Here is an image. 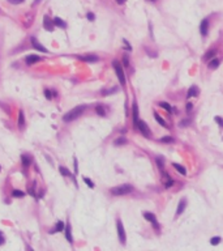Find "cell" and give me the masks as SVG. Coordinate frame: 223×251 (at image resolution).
I'll return each mask as SVG.
<instances>
[{
  "label": "cell",
  "mask_w": 223,
  "mask_h": 251,
  "mask_svg": "<svg viewBox=\"0 0 223 251\" xmlns=\"http://www.w3.org/2000/svg\"><path fill=\"white\" fill-rule=\"evenodd\" d=\"M85 109H86V105H78V106L73 107V109L69 110V111L64 115L63 120L64 122H72V120L77 119L80 115H82V112L85 111Z\"/></svg>",
  "instance_id": "cell-1"
},
{
  "label": "cell",
  "mask_w": 223,
  "mask_h": 251,
  "mask_svg": "<svg viewBox=\"0 0 223 251\" xmlns=\"http://www.w3.org/2000/svg\"><path fill=\"white\" fill-rule=\"evenodd\" d=\"M132 190H133V187L131 184H120L111 188V193L115 196H120V195H127V193L132 192Z\"/></svg>",
  "instance_id": "cell-2"
},
{
  "label": "cell",
  "mask_w": 223,
  "mask_h": 251,
  "mask_svg": "<svg viewBox=\"0 0 223 251\" xmlns=\"http://www.w3.org/2000/svg\"><path fill=\"white\" fill-rule=\"evenodd\" d=\"M112 65H114V69L116 72V76H118L119 81H120L121 85H125V76H124V72H123V67L120 65V63L118 60H114L112 62Z\"/></svg>",
  "instance_id": "cell-3"
},
{
  "label": "cell",
  "mask_w": 223,
  "mask_h": 251,
  "mask_svg": "<svg viewBox=\"0 0 223 251\" xmlns=\"http://www.w3.org/2000/svg\"><path fill=\"white\" fill-rule=\"evenodd\" d=\"M116 227H118L119 241L121 242V245H125L127 235H125V230H124V226H123V222H121V220H118V221H116Z\"/></svg>",
  "instance_id": "cell-4"
},
{
  "label": "cell",
  "mask_w": 223,
  "mask_h": 251,
  "mask_svg": "<svg viewBox=\"0 0 223 251\" xmlns=\"http://www.w3.org/2000/svg\"><path fill=\"white\" fill-rule=\"evenodd\" d=\"M136 127L138 128L140 132H141L144 136H146V137H149V136H150V130H149L147 124L144 122V120H138V122H137V124H136Z\"/></svg>",
  "instance_id": "cell-5"
},
{
  "label": "cell",
  "mask_w": 223,
  "mask_h": 251,
  "mask_svg": "<svg viewBox=\"0 0 223 251\" xmlns=\"http://www.w3.org/2000/svg\"><path fill=\"white\" fill-rule=\"evenodd\" d=\"M30 41H32V46L34 47L35 50H38V51H41V52H45V54H48V50L46 49L45 46H42V44L38 42V39L35 38V37H32V38H30Z\"/></svg>",
  "instance_id": "cell-6"
},
{
  "label": "cell",
  "mask_w": 223,
  "mask_h": 251,
  "mask_svg": "<svg viewBox=\"0 0 223 251\" xmlns=\"http://www.w3.org/2000/svg\"><path fill=\"white\" fill-rule=\"evenodd\" d=\"M43 28L48 31H52L54 28H55V24H54V20H51L48 16H45L43 17Z\"/></svg>",
  "instance_id": "cell-7"
},
{
  "label": "cell",
  "mask_w": 223,
  "mask_h": 251,
  "mask_svg": "<svg viewBox=\"0 0 223 251\" xmlns=\"http://www.w3.org/2000/svg\"><path fill=\"white\" fill-rule=\"evenodd\" d=\"M144 217H145V218H146L149 222H151L153 226H154L155 229H158V227H159V225H158V222H157V217H155L154 213H150V212H145V213H144Z\"/></svg>",
  "instance_id": "cell-8"
},
{
  "label": "cell",
  "mask_w": 223,
  "mask_h": 251,
  "mask_svg": "<svg viewBox=\"0 0 223 251\" xmlns=\"http://www.w3.org/2000/svg\"><path fill=\"white\" fill-rule=\"evenodd\" d=\"M41 62V56H38V55H28L26 58H25V63H26L28 65H32V64H35V63Z\"/></svg>",
  "instance_id": "cell-9"
},
{
  "label": "cell",
  "mask_w": 223,
  "mask_h": 251,
  "mask_svg": "<svg viewBox=\"0 0 223 251\" xmlns=\"http://www.w3.org/2000/svg\"><path fill=\"white\" fill-rule=\"evenodd\" d=\"M78 59L82 60V62H86V63H95L99 60V58L97 55H85V56H78Z\"/></svg>",
  "instance_id": "cell-10"
},
{
  "label": "cell",
  "mask_w": 223,
  "mask_h": 251,
  "mask_svg": "<svg viewBox=\"0 0 223 251\" xmlns=\"http://www.w3.org/2000/svg\"><path fill=\"white\" fill-rule=\"evenodd\" d=\"M64 232H65V238L69 243H73V237H72V227H71V224L67 222L65 227H64Z\"/></svg>",
  "instance_id": "cell-11"
},
{
  "label": "cell",
  "mask_w": 223,
  "mask_h": 251,
  "mask_svg": "<svg viewBox=\"0 0 223 251\" xmlns=\"http://www.w3.org/2000/svg\"><path fill=\"white\" fill-rule=\"evenodd\" d=\"M207 30H209V21L205 18V20H202L201 25H200V31L205 37V35H207Z\"/></svg>",
  "instance_id": "cell-12"
},
{
  "label": "cell",
  "mask_w": 223,
  "mask_h": 251,
  "mask_svg": "<svg viewBox=\"0 0 223 251\" xmlns=\"http://www.w3.org/2000/svg\"><path fill=\"white\" fill-rule=\"evenodd\" d=\"M198 93H200L198 88H197L196 85H193V86H191V88H189L187 97H188V98H191V97H197V96H198Z\"/></svg>",
  "instance_id": "cell-13"
},
{
  "label": "cell",
  "mask_w": 223,
  "mask_h": 251,
  "mask_svg": "<svg viewBox=\"0 0 223 251\" xmlns=\"http://www.w3.org/2000/svg\"><path fill=\"white\" fill-rule=\"evenodd\" d=\"M21 164L24 167H28L30 164H32V157L28 156V154H22L21 156Z\"/></svg>",
  "instance_id": "cell-14"
},
{
  "label": "cell",
  "mask_w": 223,
  "mask_h": 251,
  "mask_svg": "<svg viewBox=\"0 0 223 251\" xmlns=\"http://www.w3.org/2000/svg\"><path fill=\"white\" fill-rule=\"evenodd\" d=\"M64 227H65V224H64L61 220H59V221L56 222V225H55V229H54L52 232H50V233H59V232H63Z\"/></svg>",
  "instance_id": "cell-15"
},
{
  "label": "cell",
  "mask_w": 223,
  "mask_h": 251,
  "mask_svg": "<svg viewBox=\"0 0 223 251\" xmlns=\"http://www.w3.org/2000/svg\"><path fill=\"white\" fill-rule=\"evenodd\" d=\"M163 177H164V186H166V187H167V188H170L171 186L173 184V180L171 179V178H170V175H168L166 171H163Z\"/></svg>",
  "instance_id": "cell-16"
},
{
  "label": "cell",
  "mask_w": 223,
  "mask_h": 251,
  "mask_svg": "<svg viewBox=\"0 0 223 251\" xmlns=\"http://www.w3.org/2000/svg\"><path fill=\"white\" fill-rule=\"evenodd\" d=\"M215 54H217V52H215V50H209V51L204 55V58H202V59H204L205 62H209V60H211L215 56Z\"/></svg>",
  "instance_id": "cell-17"
},
{
  "label": "cell",
  "mask_w": 223,
  "mask_h": 251,
  "mask_svg": "<svg viewBox=\"0 0 223 251\" xmlns=\"http://www.w3.org/2000/svg\"><path fill=\"white\" fill-rule=\"evenodd\" d=\"M185 205H187V200L185 199H183V200L179 203V207H178V211H176V214H180V213H183L184 212V209H185Z\"/></svg>",
  "instance_id": "cell-18"
},
{
  "label": "cell",
  "mask_w": 223,
  "mask_h": 251,
  "mask_svg": "<svg viewBox=\"0 0 223 251\" xmlns=\"http://www.w3.org/2000/svg\"><path fill=\"white\" fill-rule=\"evenodd\" d=\"M54 24H55V26H59V28H63V29L67 28V24L64 22L60 17H55V18H54Z\"/></svg>",
  "instance_id": "cell-19"
},
{
  "label": "cell",
  "mask_w": 223,
  "mask_h": 251,
  "mask_svg": "<svg viewBox=\"0 0 223 251\" xmlns=\"http://www.w3.org/2000/svg\"><path fill=\"white\" fill-rule=\"evenodd\" d=\"M219 59H211L209 60V68L210 69H215V68L219 67Z\"/></svg>",
  "instance_id": "cell-20"
},
{
  "label": "cell",
  "mask_w": 223,
  "mask_h": 251,
  "mask_svg": "<svg viewBox=\"0 0 223 251\" xmlns=\"http://www.w3.org/2000/svg\"><path fill=\"white\" fill-rule=\"evenodd\" d=\"M133 122L134 124H137V122H138V109H137L136 102L133 103Z\"/></svg>",
  "instance_id": "cell-21"
},
{
  "label": "cell",
  "mask_w": 223,
  "mask_h": 251,
  "mask_svg": "<svg viewBox=\"0 0 223 251\" xmlns=\"http://www.w3.org/2000/svg\"><path fill=\"white\" fill-rule=\"evenodd\" d=\"M25 126V116H24V111L20 110L19 112V127H24Z\"/></svg>",
  "instance_id": "cell-22"
},
{
  "label": "cell",
  "mask_w": 223,
  "mask_h": 251,
  "mask_svg": "<svg viewBox=\"0 0 223 251\" xmlns=\"http://www.w3.org/2000/svg\"><path fill=\"white\" fill-rule=\"evenodd\" d=\"M95 111H97V114L100 115V116H105L106 115V110L102 105H97V106H95Z\"/></svg>",
  "instance_id": "cell-23"
},
{
  "label": "cell",
  "mask_w": 223,
  "mask_h": 251,
  "mask_svg": "<svg viewBox=\"0 0 223 251\" xmlns=\"http://www.w3.org/2000/svg\"><path fill=\"white\" fill-rule=\"evenodd\" d=\"M172 166L175 167V169L178 170V171L180 173V174H183V175H185V174H187V170H185V167H184V166H181V165H179V164H173Z\"/></svg>",
  "instance_id": "cell-24"
},
{
  "label": "cell",
  "mask_w": 223,
  "mask_h": 251,
  "mask_svg": "<svg viewBox=\"0 0 223 251\" xmlns=\"http://www.w3.org/2000/svg\"><path fill=\"white\" fill-rule=\"evenodd\" d=\"M59 171H60V174L61 175H64V177H71V171H69L67 167H64V166H60L59 167Z\"/></svg>",
  "instance_id": "cell-25"
},
{
  "label": "cell",
  "mask_w": 223,
  "mask_h": 251,
  "mask_svg": "<svg viewBox=\"0 0 223 251\" xmlns=\"http://www.w3.org/2000/svg\"><path fill=\"white\" fill-rule=\"evenodd\" d=\"M154 118H155V120H157V122L159 123L160 126H163V127H168V126L166 124V122H164V120H163L162 118H160V115H159V114H157V112H154Z\"/></svg>",
  "instance_id": "cell-26"
},
{
  "label": "cell",
  "mask_w": 223,
  "mask_h": 251,
  "mask_svg": "<svg viewBox=\"0 0 223 251\" xmlns=\"http://www.w3.org/2000/svg\"><path fill=\"white\" fill-rule=\"evenodd\" d=\"M114 144H115V145H124V144H127V139L121 136V137L116 139V140L114 141Z\"/></svg>",
  "instance_id": "cell-27"
},
{
  "label": "cell",
  "mask_w": 223,
  "mask_h": 251,
  "mask_svg": "<svg viewBox=\"0 0 223 251\" xmlns=\"http://www.w3.org/2000/svg\"><path fill=\"white\" fill-rule=\"evenodd\" d=\"M45 96L47 99H51L54 96H56V94H55V92H51L50 89H45Z\"/></svg>",
  "instance_id": "cell-28"
},
{
  "label": "cell",
  "mask_w": 223,
  "mask_h": 251,
  "mask_svg": "<svg viewBox=\"0 0 223 251\" xmlns=\"http://www.w3.org/2000/svg\"><path fill=\"white\" fill-rule=\"evenodd\" d=\"M12 195H13L14 198H24V195H25V193L22 192V191H20V190H13V192H12Z\"/></svg>",
  "instance_id": "cell-29"
},
{
  "label": "cell",
  "mask_w": 223,
  "mask_h": 251,
  "mask_svg": "<svg viewBox=\"0 0 223 251\" xmlns=\"http://www.w3.org/2000/svg\"><path fill=\"white\" fill-rule=\"evenodd\" d=\"M159 106L163 107L164 110H167V111H170V112H171V110H172V109H171V106L167 103V102H159Z\"/></svg>",
  "instance_id": "cell-30"
},
{
  "label": "cell",
  "mask_w": 223,
  "mask_h": 251,
  "mask_svg": "<svg viewBox=\"0 0 223 251\" xmlns=\"http://www.w3.org/2000/svg\"><path fill=\"white\" fill-rule=\"evenodd\" d=\"M160 141H162V143H172V141H173V137H171V136H166V137H162V139H160Z\"/></svg>",
  "instance_id": "cell-31"
},
{
  "label": "cell",
  "mask_w": 223,
  "mask_h": 251,
  "mask_svg": "<svg viewBox=\"0 0 223 251\" xmlns=\"http://www.w3.org/2000/svg\"><path fill=\"white\" fill-rule=\"evenodd\" d=\"M84 182H85V183H86V184H87V186H89V187H90V188H94V183H93V182H92V180H90V179H89V178H86V177H85V178H84Z\"/></svg>",
  "instance_id": "cell-32"
},
{
  "label": "cell",
  "mask_w": 223,
  "mask_h": 251,
  "mask_svg": "<svg viewBox=\"0 0 223 251\" xmlns=\"http://www.w3.org/2000/svg\"><path fill=\"white\" fill-rule=\"evenodd\" d=\"M220 242V238L219 237H214V238H211V239H210V243H211V245H218V243Z\"/></svg>",
  "instance_id": "cell-33"
},
{
  "label": "cell",
  "mask_w": 223,
  "mask_h": 251,
  "mask_svg": "<svg viewBox=\"0 0 223 251\" xmlns=\"http://www.w3.org/2000/svg\"><path fill=\"white\" fill-rule=\"evenodd\" d=\"M157 164H158V166H159V169L163 170V158H159V157H158V158H157Z\"/></svg>",
  "instance_id": "cell-34"
},
{
  "label": "cell",
  "mask_w": 223,
  "mask_h": 251,
  "mask_svg": "<svg viewBox=\"0 0 223 251\" xmlns=\"http://www.w3.org/2000/svg\"><path fill=\"white\" fill-rule=\"evenodd\" d=\"M86 17H87V20H90V21H94V18H95V16H94V13H92V12H89L86 15Z\"/></svg>",
  "instance_id": "cell-35"
},
{
  "label": "cell",
  "mask_w": 223,
  "mask_h": 251,
  "mask_svg": "<svg viewBox=\"0 0 223 251\" xmlns=\"http://www.w3.org/2000/svg\"><path fill=\"white\" fill-rule=\"evenodd\" d=\"M215 122H217L219 126H223V119H222V118H219V116H215Z\"/></svg>",
  "instance_id": "cell-36"
},
{
  "label": "cell",
  "mask_w": 223,
  "mask_h": 251,
  "mask_svg": "<svg viewBox=\"0 0 223 251\" xmlns=\"http://www.w3.org/2000/svg\"><path fill=\"white\" fill-rule=\"evenodd\" d=\"M192 109H193V105H192L191 102H188V103H187V112H191Z\"/></svg>",
  "instance_id": "cell-37"
},
{
  "label": "cell",
  "mask_w": 223,
  "mask_h": 251,
  "mask_svg": "<svg viewBox=\"0 0 223 251\" xmlns=\"http://www.w3.org/2000/svg\"><path fill=\"white\" fill-rule=\"evenodd\" d=\"M4 241H6V237H4V234L1 232H0V245H3Z\"/></svg>",
  "instance_id": "cell-38"
},
{
  "label": "cell",
  "mask_w": 223,
  "mask_h": 251,
  "mask_svg": "<svg viewBox=\"0 0 223 251\" xmlns=\"http://www.w3.org/2000/svg\"><path fill=\"white\" fill-rule=\"evenodd\" d=\"M112 92H116V88H114V89H110V90H105V92H103V94H105V96H107V94L112 93Z\"/></svg>",
  "instance_id": "cell-39"
},
{
  "label": "cell",
  "mask_w": 223,
  "mask_h": 251,
  "mask_svg": "<svg viewBox=\"0 0 223 251\" xmlns=\"http://www.w3.org/2000/svg\"><path fill=\"white\" fill-rule=\"evenodd\" d=\"M9 3H12V4H20V3H22L24 0H8Z\"/></svg>",
  "instance_id": "cell-40"
},
{
  "label": "cell",
  "mask_w": 223,
  "mask_h": 251,
  "mask_svg": "<svg viewBox=\"0 0 223 251\" xmlns=\"http://www.w3.org/2000/svg\"><path fill=\"white\" fill-rule=\"evenodd\" d=\"M123 42H124V44H125V49H127V50H132V47H131V44H129V43H128V42H127V41H125V39H124V41H123Z\"/></svg>",
  "instance_id": "cell-41"
},
{
  "label": "cell",
  "mask_w": 223,
  "mask_h": 251,
  "mask_svg": "<svg viewBox=\"0 0 223 251\" xmlns=\"http://www.w3.org/2000/svg\"><path fill=\"white\" fill-rule=\"evenodd\" d=\"M123 62H124V65H125V67H129V63H128V58H127V56H124Z\"/></svg>",
  "instance_id": "cell-42"
},
{
  "label": "cell",
  "mask_w": 223,
  "mask_h": 251,
  "mask_svg": "<svg viewBox=\"0 0 223 251\" xmlns=\"http://www.w3.org/2000/svg\"><path fill=\"white\" fill-rule=\"evenodd\" d=\"M78 171V167H77V159H74V173Z\"/></svg>",
  "instance_id": "cell-43"
},
{
  "label": "cell",
  "mask_w": 223,
  "mask_h": 251,
  "mask_svg": "<svg viewBox=\"0 0 223 251\" xmlns=\"http://www.w3.org/2000/svg\"><path fill=\"white\" fill-rule=\"evenodd\" d=\"M188 120H183V122H180V126H183V127H185V124H188Z\"/></svg>",
  "instance_id": "cell-44"
},
{
  "label": "cell",
  "mask_w": 223,
  "mask_h": 251,
  "mask_svg": "<svg viewBox=\"0 0 223 251\" xmlns=\"http://www.w3.org/2000/svg\"><path fill=\"white\" fill-rule=\"evenodd\" d=\"M116 3H118V4H124V3L127 1V0H115Z\"/></svg>",
  "instance_id": "cell-45"
},
{
  "label": "cell",
  "mask_w": 223,
  "mask_h": 251,
  "mask_svg": "<svg viewBox=\"0 0 223 251\" xmlns=\"http://www.w3.org/2000/svg\"><path fill=\"white\" fill-rule=\"evenodd\" d=\"M147 1H151V3H154V1H157V0H147Z\"/></svg>",
  "instance_id": "cell-46"
}]
</instances>
